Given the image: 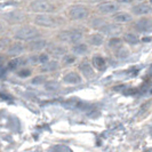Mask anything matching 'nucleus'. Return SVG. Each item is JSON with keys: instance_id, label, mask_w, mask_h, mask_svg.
I'll return each mask as SVG.
<instances>
[{"instance_id": "f257e3e1", "label": "nucleus", "mask_w": 152, "mask_h": 152, "mask_svg": "<svg viewBox=\"0 0 152 152\" xmlns=\"http://www.w3.org/2000/svg\"><path fill=\"white\" fill-rule=\"evenodd\" d=\"M29 8L36 14H53L57 10L56 5L49 0H33L30 2Z\"/></svg>"}, {"instance_id": "f03ea898", "label": "nucleus", "mask_w": 152, "mask_h": 152, "mask_svg": "<svg viewBox=\"0 0 152 152\" xmlns=\"http://www.w3.org/2000/svg\"><path fill=\"white\" fill-rule=\"evenodd\" d=\"M36 25L41 28H57L62 24V20L57 15L53 14H37L33 18Z\"/></svg>"}, {"instance_id": "7ed1b4c3", "label": "nucleus", "mask_w": 152, "mask_h": 152, "mask_svg": "<svg viewBox=\"0 0 152 152\" xmlns=\"http://www.w3.org/2000/svg\"><path fill=\"white\" fill-rule=\"evenodd\" d=\"M40 37V32L36 26L31 25H24L18 28L14 33V38L22 41H31Z\"/></svg>"}, {"instance_id": "20e7f679", "label": "nucleus", "mask_w": 152, "mask_h": 152, "mask_svg": "<svg viewBox=\"0 0 152 152\" xmlns=\"http://www.w3.org/2000/svg\"><path fill=\"white\" fill-rule=\"evenodd\" d=\"M68 16L69 18H71L72 21L86 20L89 16V8L87 7L86 5H81V4L72 5L68 9Z\"/></svg>"}, {"instance_id": "39448f33", "label": "nucleus", "mask_w": 152, "mask_h": 152, "mask_svg": "<svg viewBox=\"0 0 152 152\" xmlns=\"http://www.w3.org/2000/svg\"><path fill=\"white\" fill-rule=\"evenodd\" d=\"M58 40L61 42H65V44H75L79 42L83 39V32L79 30H63L58 33L57 36Z\"/></svg>"}, {"instance_id": "423d86ee", "label": "nucleus", "mask_w": 152, "mask_h": 152, "mask_svg": "<svg viewBox=\"0 0 152 152\" xmlns=\"http://www.w3.org/2000/svg\"><path fill=\"white\" fill-rule=\"evenodd\" d=\"M119 4L115 1H103L97 5V10L104 15H113L114 13L119 12Z\"/></svg>"}, {"instance_id": "0eeeda50", "label": "nucleus", "mask_w": 152, "mask_h": 152, "mask_svg": "<svg viewBox=\"0 0 152 152\" xmlns=\"http://www.w3.org/2000/svg\"><path fill=\"white\" fill-rule=\"evenodd\" d=\"M121 30V28L118 25V24H113V23H109L107 22V24H104L101 29L99 30V33H102L103 36H110L111 38L117 36Z\"/></svg>"}, {"instance_id": "6e6552de", "label": "nucleus", "mask_w": 152, "mask_h": 152, "mask_svg": "<svg viewBox=\"0 0 152 152\" xmlns=\"http://www.w3.org/2000/svg\"><path fill=\"white\" fill-rule=\"evenodd\" d=\"M24 17L25 16L20 10H12V12H7L6 14H4V18L8 23H20L24 20Z\"/></svg>"}, {"instance_id": "1a4fd4ad", "label": "nucleus", "mask_w": 152, "mask_h": 152, "mask_svg": "<svg viewBox=\"0 0 152 152\" xmlns=\"http://www.w3.org/2000/svg\"><path fill=\"white\" fill-rule=\"evenodd\" d=\"M48 47V42L46 40H41V39H34L31 40L29 42V49L32 52H39V50H44L45 48Z\"/></svg>"}, {"instance_id": "9d476101", "label": "nucleus", "mask_w": 152, "mask_h": 152, "mask_svg": "<svg viewBox=\"0 0 152 152\" xmlns=\"http://www.w3.org/2000/svg\"><path fill=\"white\" fill-rule=\"evenodd\" d=\"M132 12L135 15H146V14H149L151 12V6L149 4L141 2V4H137L136 6H134L132 8Z\"/></svg>"}, {"instance_id": "9b49d317", "label": "nucleus", "mask_w": 152, "mask_h": 152, "mask_svg": "<svg viewBox=\"0 0 152 152\" xmlns=\"http://www.w3.org/2000/svg\"><path fill=\"white\" fill-rule=\"evenodd\" d=\"M112 18H113V21L115 23H128L133 20V16L130 15L129 13H127V12L119 10V12L114 13L112 15Z\"/></svg>"}, {"instance_id": "f8f14e48", "label": "nucleus", "mask_w": 152, "mask_h": 152, "mask_svg": "<svg viewBox=\"0 0 152 152\" xmlns=\"http://www.w3.org/2000/svg\"><path fill=\"white\" fill-rule=\"evenodd\" d=\"M63 81L68 85H78L83 81V79L77 72H69L63 77Z\"/></svg>"}, {"instance_id": "ddd939ff", "label": "nucleus", "mask_w": 152, "mask_h": 152, "mask_svg": "<svg viewBox=\"0 0 152 152\" xmlns=\"http://www.w3.org/2000/svg\"><path fill=\"white\" fill-rule=\"evenodd\" d=\"M24 50H25V46L21 42H15V44L8 47L7 53L10 56H18V55L24 53Z\"/></svg>"}, {"instance_id": "4468645a", "label": "nucleus", "mask_w": 152, "mask_h": 152, "mask_svg": "<svg viewBox=\"0 0 152 152\" xmlns=\"http://www.w3.org/2000/svg\"><path fill=\"white\" fill-rule=\"evenodd\" d=\"M136 29L138 31H142V32L150 31L152 29L151 21L148 20V18H142V20H140V21L136 23Z\"/></svg>"}, {"instance_id": "2eb2a0df", "label": "nucleus", "mask_w": 152, "mask_h": 152, "mask_svg": "<svg viewBox=\"0 0 152 152\" xmlns=\"http://www.w3.org/2000/svg\"><path fill=\"white\" fill-rule=\"evenodd\" d=\"M79 69H80L81 73H83L85 77H87V78L94 76V70H93V66L91 65L89 62H83V63L79 65Z\"/></svg>"}, {"instance_id": "dca6fc26", "label": "nucleus", "mask_w": 152, "mask_h": 152, "mask_svg": "<svg viewBox=\"0 0 152 152\" xmlns=\"http://www.w3.org/2000/svg\"><path fill=\"white\" fill-rule=\"evenodd\" d=\"M89 44L93 46H96V47L102 46L104 44V36L102 33H99V32L91 34V37H89Z\"/></svg>"}, {"instance_id": "f3484780", "label": "nucleus", "mask_w": 152, "mask_h": 152, "mask_svg": "<svg viewBox=\"0 0 152 152\" xmlns=\"http://www.w3.org/2000/svg\"><path fill=\"white\" fill-rule=\"evenodd\" d=\"M58 68H60V64L57 61H48L47 63L42 64L41 72H53V71H56Z\"/></svg>"}, {"instance_id": "a211bd4d", "label": "nucleus", "mask_w": 152, "mask_h": 152, "mask_svg": "<svg viewBox=\"0 0 152 152\" xmlns=\"http://www.w3.org/2000/svg\"><path fill=\"white\" fill-rule=\"evenodd\" d=\"M91 63H93V65L97 69V70H104L105 66H107L105 60L102 56H99V55H95L93 57V60H91Z\"/></svg>"}, {"instance_id": "6ab92c4d", "label": "nucleus", "mask_w": 152, "mask_h": 152, "mask_svg": "<svg viewBox=\"0 0 152 152\" xmlns=\"http://www.w3.org/2000/svg\"><path fill=\"white\" fill-rule=\"evenodd\" d=\"M72 52L76 55H85L88 52V46L86 45V44H81V42L80 44H76V45L73 46V48H72Z\"/></svg>"}, {"instance_id": "aec40b11", "label": "nucleus", "mask_w": 152, "mask_h": 152, "mask_svg": "<svg viewBox=\"0 0 152 152\" xmlns=\"http://www.w3.org/2000/svg\"><path fill=\"white\" fill-rule=\"evenodd\" d=\"M83 103L79 101L78 99H70L68 101H65L64 103H63V105L65 107H69V109H76V107H81Z\"/></svg>"}, {"instance_id": "412c9836", "label": "nucleus", "mask_w": 152, "mask_h": 152, "mask_svg": "<svg viewBox=\"0 0 152 152\" xmlns=\"http://www.w3.org/2000/svg\"><path fill=\"white\" fill-rule=\"evenodd\" d=\"M50 52L55 56H64V55H66V49L64 47H61V46H54L53 48L50 49Z\"/></svg>"}, {"instance_id": "4be33fe9", "label": "nucleus", "mask_w": 152, "mask_h": 152, "mask_svg": "<svg viewBox=\"0 0 152 152\" xmlns=\"http://www.w3.org/2000/svg\"><path fill=\"white\" fill-rule=\"evenodd\" d=\"M104 24H107V21L103 20V18H99V17H96V18H94L91 21V26L94 29H96V30H99Z\"/></svg>"}, {"instance_id": "5701e85b", "label": "nucleus", "mask_w": 152, "mask_h": 152, "mask_svg": "<svg viewBox=\"0 0 152 152\" xmlns=\"http://www.w3.org/2000/svg\"><path fill=\"white\" fill-rule=\"evenodd\" d=\"M124 39H125V41H126V42L132 44V45L137 44V41H138L137 37L135 36V34H133V33H126V34L124 36Z\"/></svg>"}, {"instance_id": "b1692460", "label": "nucleus", "mask_w": 152, "mask_h": 152, "mask_svg": "<svg viewBox=\"0 0 152 152\" xmlns=\"http://www.w3.org/2000/svg\"><path fill=\"white\" fill-rule=\"evenodd\" d=\"M21 64H22V60H21V58H14V60H12V61L8 63L7 69H9V70H15V69L18 68Z\"/></svg>"}, {"instance_id": "393cba45", "label": "nucleus", "mask_w": 152, "mask_h": 152, "mask_svg": "<svg viewBox=\"0 0 152 152\" xmlns=\"http://www.w3.org/2000/svg\"><path fill=\"white\" fill-rule=\"evenodd\" d=\"M52 152H73L69 146L66 145H55L53 149H52Z\"/></svg>"}, {"instance_id": "a878e982", "label": "nucleus", "mask_w": 152, "mask_h": 152, "mask_svg": "<svg viewBox=\"0 0 152 152\" xmlns=\"http://www.w3.org/2000/svg\"><path fill=\"white\" fill-rule=\"evenodd\" d=\"M45 87L46 89H48V91H56L60 87V85L57 84L56 81H50V83H46Z\"/></svg>"}, {"instance_id": "bb28decb", "label": "nucleus", "mask_w": 152, "mask_h": 152, "mask_svg": "<svg viewBox=\"0 0 152 152\" xmlns=\"http://www.w3.org/2000/svg\"><path fill=\"white\" fill-rule=\"evenodd\" d=\"M63 62L64 64H72L76 62V56H72V55H64L63 56Z\"/></svg>"}, {"instance_id": "cd10ccee", "label": "nucleus", "mask_w": 152, "mask_h": 152, "mask_svg": "<svg viewBox=\"0 0 152 152\" xmlns=\"http://www.w3.org/2000/svg\"><path fill=\"white\" fill-rule=\"evenodd\" d=\"M49 61V56H48V54H39L38 55V63H41V64H45L47 62Z\"/></svg>"}, {"instance_id": "c85d7f7f", "label": "nucleus", "mask_w": 152, "mask_h": 152, "mask_svg": "<svg viewBox=\"0 0 152 152\" xmlns=\"http://www.w3.org/2000/svg\"><path fill=\"white\" fill-rule=\"evenodd\" d=\"M109 46L110 47H118V46H120V39L119 38H113L110 39V41H109Z\"/></svg>"}, {"instance_id": "c756f323", "label": "nucleus", "mask_w": 152, "mask_h": 152, "mask_svg": "<svg viewBox=\"0 0 152 152\" xmlns=\"http://www.w3.org/2000/svg\"><path fill=\"white\" fill-rule=\"evenodd\" d=\"M31 75V71L28 70V69H23V70H20L18 71V76L24 78V77H29Z\"/></svg>"}, {"instance_id": "7c9ffc66", "label": "nucleus", "mask_w": 152, "mask_h": 152, "mask_svg": "<svg viewBox=\"0 0 152 152\" xmlns=\"http://www.w3.org/2000/svg\"><path fill=\"white\" fill-rule=\"evenodd\" d=\"M32 83H33V84H36V85L44 84V83H45V77H42V76L36 77V78L32 80Z\"/></svg>"}, {"instance_id": "2f4dec72", "label": "nucleus", "mask_w": 152, "mask_h": 152, "mask_svg": "<svg viewBox=\"0 0 152 152\" xmlns=\"http://www.w3.org/2000/svg\"><path fill=\"white\" fill-rule=\"evenodd\" d=\"M9 45V39H0V48H6Z\"/></svg>"}, {"instance_id": "473e14b6", "label": "nucleus", "mask_w": 152, "mask_h": 152, "mask_svg": "<svg viewBox=\"0 0 152 152\" xmlns=\"http://www.w3.org/2000/svg\"><path fill=\"white\" fill-rule=\"evenodd\" d=\"M134 0H117V2L118 4H124V5H126V4H132Z\"/></svg>"}, {"instance_id": "72a5a7b5", "label": "nucleus", "mask_w": 152, "mask_h": 152, "mask_svg": "<svg viewBox=\"0 0 152 152\" xmlns=\"http://www.w3.org/2000/svg\"><path fill=\"white\" fill-rule=\"evenodd\" d=\"M6 69L5 68H0V78H2V77L5 76V73H6Z\"/></svg>"}, {"instance_id": "f704fd0d", "label": "nucleus", "mask_w": 152, "mask_h": 152, "mask_svg": "<svg viewBox=\"0 0 152 152\" xmlns=\"http://www.w3.org/2000/svg\"><path fill=\"white\" fill-rule=\"evenodd\" d=\"M91 1H93V2H97V4H99V2H103V1H105V0H91Z\"/></svg>"}, {"instance_id": "c9c22d12", "label": "nucleus", "mask_w": 152, "mask_h": 152, "mask_svg": "<svg viewBox=\"0 0 152 152\" xmlns=\"http://www.w3.org/2000/svg\"><path fill=\"white\" fill-rule=\"evenodd\" d=\"M1 60H2V58H1V57H0V62H1Z\"/></svg>"}]
</instances>
